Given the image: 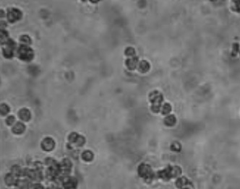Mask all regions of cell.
<instances>
[{
    "label": "cell",
    "instance_id": "6da1fadb",
    "mask_svg": "<svg viewBox=\"0 0 240 189\" xmlns=\"http://www.w3.org/2000/svg\"><path fill=\"white\" fill-rule=\"evenodd\" d=\"M16 55L21 61L25 62H30L33 59L34 52L33 50L29 46L21 44L17 47Z\"/></svg>",
    "mask_w": 240,
    "mask_h": 189
},
{
    "label": "cell",
    "instance_id": "7a4b0ae2",
    "mask_svg": "<svg viewBox=\"0 0 240 189\" xmlns=\"http://www.w3.org/2000/svg\"><path fill=\"white\" fill-rule=\"evenodd\" d=\"M2 54L6 59H12L17 51V43L13 39H9L2 44Z\"/></svg>",
    "mask_w": 240,
    "mask_h": 189
},
{
    "label": "cell",
    "instance_id": "3957f363",
    "mask_svg": "<svg viewBox=\"0 0 240 189\" xmlns=\"http://www.w3.org/2000/svg\"><path fill=\"white\" fill-rule=\"evenodd\" d=\"M23 17V13L19 9L15 7L9 8L7 12V20L10 23H14L21 20Z\"/></svg>",
    "mask_w": 240,
    "mask_h": 189
},
{
    "label": "cell",
    "instance_id": "277c9868",
    "mask_svg": "<svg viewBox=\"0 0 240 189\" xmlns=\"http://www.w3.org/2000/svg\"><path fill=\"white\" fill-rule=\"evenodd\" d=\"M54 145H55V143L51 138H46L42 142V147L46 151L52 150L54 147Z\"/></svg>",
    "mask_w": 240,
    "mask_h": 189
},
{
    "label": "cell",
    "instance_id": "5b68a950",
    "mask_svg": "<svg viewBox=\"0 0 240 189\" xmlns=\"http://www.w3.org/2000/svg\"><path fill=\"white\" fill-rule=\"evenodd\" d=\"M18 116H19V118L22 120L28 121L31 118V112L27 108H23V109H21L18 112Z\"/></svg>",
    "mask_w": 240,
    "mask_h": 189
},
{
    "label": "cell",
    "instance_id": "8992f818",
    "mask_svg": "<svg viewBox=\"0 0 240 189\" xmlns=\"http://www.w3.org/2000/svg\"><path fill=\"white\" fill-rule=\"evenodd\" d=\"M25 125H24L23 124H22V123H21V122H17V124L14 126V127L13 128V132L15 134H22L24 131H25Z\"/></svg>",
    "mask_w": 240,
    "mask_h": 189
},
{
    "label": "cell",
    "instance_id": "52a82bcc",
    "mask_svg": "<svg viewBox=\"0 0 240 189\" xmlns=\"http://www.w3.org/2000/svg\"><path fill=\"white\" fill-rule=\"evenodd\" d=\"M20 42H21V44H23V45L30 46L32 43V40L30 38V36H28V35H23L20 38Z\"/></svg>",
    "mask_w": 240,
    "mask_h": 189
},
{
    "label": "cell",
    "instance_id": "ba28073f",
    "mask_svg": "<svg viewBox=\"0 0 240 189\" xmlns=\"http://www.w3.org/2000/svg\"><path fill=\"white\" fill-rule=\"evenodd\" d=\"M9 33L5 29L1 30V44L2 45L9 39Z\"/></svg>",
    "mask_w": 240,
    "mask_h": 189
},
{
    "label": "cell",
    "instance_id": "9c48e42d",
    "mask_svg": "<svg viewBox=\"0 0 240 189\" xmlns=\"http://www.w3.org/2000/svg\"><path fill=\"white\" fill-rule=\"evenodd\" d=\"M10 112V107L7 104L3 103L1 105V113L2 115L5 116Z\"/></svg>",
    "mask_w": 240,
    "mask_h": 189
},
{
    "label": "cell",
    "instance_id": "30bf717a",
    "mask_svg": "<svg viewBox=\"0 0 240 189\" xmlns=\"http://www.w3.org/2000/svg\"><path fill=\"white\" fill-rule=\"evenodd\" d=\"M82 158L85 159L86 160H92L93 158V154L92 152H90V151H86L82 154Z\"/></svg>",
    "mask_w": 240,
    "mask_h": 189
},
{
    "label": "cell",
    "instance_id": "8fae6325",
    "mask_svg": "<svg viewBox=\"0 0 240 189\" xmlns=\"http://www.w3.org/2000/svg\"><path fill=\"white\" fill-rule=\"evenodd\" d=\"M15 117H14V116H9V117L7 118V120H6V123H7L8 125H12V124L15 122Z\"/></svg>",
    "mask_w": 240,
    "mask_h": 189
},
{
    "label": "cell",
    "instance_id": "7c38bea8",
    "mask_svg": "<svg viewBox=\"0 0 240 189\" xmlns=\"http://www.w3.org/2000/svg\"><path fill=\"white\" fill-rule=\"evenodd\" d=\"M3 25V28H5V27H7V24L5 23V21H1V26Z\"/></svg>",
    "mask_w": 240,
    "mask_h": 189
}]
</instances>
